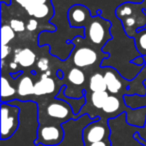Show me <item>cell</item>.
Masks as SVG:
<instances>
[{
  "label": "cell",
  "instance_id": "obj_14",
  "mask_svg": "<svg viewBox=\"0 0 146 146\" xmlns=\"http://www.w3.org/2000/svg\"><path fill=\"white\" fill-rule=\"evenodd\" d=\"M17 94L20 97L34 95V83L29 76L25 75L20 79L17 86Z\"/></svg>",
  "mask_w": 146,
  "mask_h": 146
},
{
  "label": "cell",
  "instance_id": "obj_21",
  "mask_svg": "<svg viewBox=\"0 0 146 146\" xmlns=\"http://www.w3.org/2000/svg\"><path fill=\"white\" fill-rule=\"evenodd\" d=\"M135 44L139 51H146V30H141L136 33Z\"/></svg>",
  "mask_w": 146,
  "mask_h": 146
},
{
  "label": "cell",
  "instance_id": "obj_15",
  "mask_svg": "<svg viewBox=\"0 0 146 146\" xmlns=\"http://www.w3.org/2000/svg\"><path fill=\"white\" fill-rule=\"evenodd\" d=\"M121 104V101L118 97H116L115 95H109L103 108H102V111L105 114H110L112 116H115L118 114L119 110L121 111V109H120Z\"/></svg>",
  "mask_w": 146,
  "mask_h": 146
},
{
  "label": "cell",
  "instance_id": "obj_28",
  "mask_svg": "<svg viewBox=\"0 0 146 146\" xmlns=\"http://www.w3.org/2000/svg\"><path fill=\"white\" fill-rule=\"evenodd\" d=\"M57 76H58V78H59V79H62V78H63L62 71H61V70H59L58 72H57Z\"/></svg>",
  "mask_w": 146,
  "mask_h": 146
},
{
  "label": "cell",
  "instance_id": "obj_26",
  "mask_svg": "<svg viewBox=\"0 0 146 146\" xmlns=\"http://www.w3.org/2000/svg\"><path fill=\"white\" fill-rule=\"evenodd\" d=\"M130 62H131V64L138 65V66H143V65L146 64V61H145V59H144L143 55H140L139 57H136V58L132 59Z\"/></svg>",
  "mask_w": 146,
  "mask_h": 146
},
{
  "label": "cell",
  "instance_id": "obj_16",
  "mask_svg": "<svg viewBox=\"0 0 146 146\" xmlns=\"http://www.w3.org/2000/svg\"><path fill=\"white\" fill-rule=\"evenodd\" d=\"M89 89L92 92L106 91L107 90V85H106L104 74L99 72L94 73L89 79Z\"/></svg>",
  "mask_w": 146,
  "mask_h": 146
},
{
  "label": "cell",
  "instance_id": "obj_9",
  "mask_svg": "<svg viewBox=\"0 0 146 146\" xmlns=\"http://www.w3.org/2000/svg\"><path fill=\"white\" fill-rule=\"evenodd\" d=\"M106 85H107V91L112 95L118 94L121 89L124 87V80L119 76L118 72L112 68H108L104 73Z\"/></svg>",
  "mask_w": 146,
  "mask_h": 146
},
{
  "label": "cell",
  "instance_id": "obj_12",
  "mask_svg": "<svg viewBox=\"0 0 146 146\" xmlns=\"http://www.w3.org/2000/svg\"><path fill=\"white\" fill-rule=\"evenodd\" d=\"M65 88H66V85H63L61 86V88L59 89V92L57 93V95L55 96V98L57 99H61V100H64L66 101L69 105L72 107L73 111H74V114H75L77 117H79V113H80V110L81 108L85 105L86 103V97H80V98H73V97H67L65 95Z\"/></svg>",
  "mask_w": 146,
  "mask_h": 146
},
{
  "label": "cell",
  "instance_id": "obj_25",
  "mask_svg": "<svg viewBox=\"0 0 146 146\" xmlns=\"http://www.w3.org/2000/svg\"><path fill=\"white\" fill-rule=\"evenodd\" d=\"M12 49L8 45H2L1 46V60H4L6 57H8V55L11 53Z\"/></svg>",
  "mask_w": 146,
  "mask_h": 146
},
{
  "label": "cell",
  "instance_id": "obj_2",
  "mask_svg": "<svg viewBox=\"0 0 146 146\" xmlns=\"http://www.w3.org/2000/svg\"><path fill=\"white\" fill-rule=\"evenodd\" d=\"M19 108L9 102L1 103V140L9 139L19 126Z\"/></svg>",
  "mask_w": 146,
  "mask_h": 146
},
{
  "label": "cell",
  "instance_id": "obj_4",
  "mask_svg": "<svg viewBox=\"0 0 146 146\" xmlns=\"http://www.w3.org/2000/svg\"><path fill=\"white\" fill-rule=\"evenodd\" d=\"M110 129L108 126V121L104 119H99L96 117L95 120L88 123L82 131V140L84 145L94 142L109 140Z\"/></svg>",
  "mask_w": 146,
  "mask_h": 146
},
{
  "label": "cell",
  "instance_id": "obj_17",
  "mask_svg": "<svg viewBox=\"0 0 146 146\" xmlns=\"http://www.w3.org/2000/svg\"><path fill=\"white\" fill-rule=\"evenodd\" d=\"M67 78H68V81L70 82L71 84L75 86H80L83 85L86 81V76L85 73L83 72L81 68L79 67H73L69 70L68 75H67Z\"/></svg>",
  "mask_w": 146,
  "mask_h": 146
},
{
  "label": "cell",
  "instance_id": "obj_13",
  "mask_svg": "<svg viewBox=\"0 0 146 146\" xmlns=\"http://www.w3.org/2000/svg\"><path fill=\"white\" fill-rule=\"evenodd\" d=\"M16 95V88L13 87L11 83L5 78L4 75L1 77V103L10 102L14 100Z\"/></svg>",
  "mask_w": 146,
  "mask_h": 146
},
{
  "label": "cell",
  "instance_id": "obj_24",
  "mask_svg": "<svg viewBox=\"0 0 146 146\" xmlns=\"http://www.w3.org/2000/svg\"><path fill=\"white\" fill-rule=\"evenodd\" d=\"M38 27V21H37L36 18H31L28 20V23L26 24V29L30 32H33L35 31Z\"/></svg>",
  "mask_w": 146,
  "mask_h": 146
},
{
  "label": "cell",
  "instance_id": "obj_10",
  "mask_svg": "<svg viewBox=\"0 0 146 146\" xmlns=\"http://www.w3.org/2000/svg\"><path fill=\"white\" fill-rule=\"evenodd\" d=\"M55 89H56L55 81L46 72L43 73L40 79L34 83V95L36 96L49 95L52 94Z\"/></svg>",
  "mask_w": 146,
  "mask_h": 146
},
{
  "label": "cell",
  "instance_id": "obj_23",
  "mask_svg": "<svg viewBox=\"0 0 146 146\" xmlns=\"http://www.w3.org/2000/svg\"><path fill=\"white\" fill-rule=\"evenodd\" d=\"M49 60L45 57H42V58H39L38 61H37V67L40 71L42 72H47L49 71Z\"/></svg>",
  "mask_w": 146,
  "mask_h": 146
},
{
  "label": "cell",
  "instance_id": "obj_22",
  "mask_svg": "<svg viewBox=\"0 0 146 146\" xmlns=\"http://www.w3.org/2000/svg\"><path fill=\"white\" fill-rule=\"evenodd\" d=\"M12 29L15 31V32H23V31L26 29V25L25 23L23 22L22 20L20 19H11L10 20V23H9Z\"/></svg>",
  "mask_w": 146,
  "mask_h": 146
},
{
  "label": "cell",
  "instance_id": "obj_1",
  "mask_svg": "<svg viewBox=\"0 0 146 146\" xmlns=\"http://www.w3.org/2000/svg\"><path fill=\"white\" fill-rule=\"evenodd\" d=\"M115 14L122 22L123 29L128 36H135L139 31L146 30V10L139 4L123 3L117 7Z\"/></svg>",
  "mask_w": 146,
  "mask_h": 146
},
{
  "label": "cell",
  "instance_id": "obj_19",
  "mask_svg": "<svg viewBox=\"0 0 146 146\" xmlns=\"http://www.w3.org/2000/svg\"><path fill=\"white\" fill-rule=\"evenodd\" d=\"M15 1L17 4L24 8L28 14L40 5L45 4V3H51L50 0H15Z\"/></svg>",
  "mask_w": 146,
  "mask_h": 146
},
{
  "label": "cell",
  "instance_id": "obj_27",
  "mask_svg": "<svg viewBox=\"0 0 146 146\" xmlns=\"http://www.w3.org/2000/svg\"><path fill=\"white\" fill-rule=\"evenodd\" d=\"M84 146H111V143H110V139H109V140H103V141H98V142H94V143L86 144Z\"/></svg>",
  "mask_w": 146,
  "mask_h": 146
},
{
  "label": "cell",
  "instance_id": "obj_3",
  "mask_svg": "<svg viewBox=\"0 0 146 146\" xmlns=\"http://www.w3.org/2000/svg\"><path fill=\"white\" fill-rule=\"evenodd\" d=\"M65 131L62 124H48L39 126L37 130L36 139L34 140L35 145L44 146H57L63 141Z\"/></svg>",
  "mask_w": 146,
  "mask_h": 146
},
{
  "label": "cell",
  "instance_id": "obj_11",
  "mask_svg": "<svg viewBox=\"0 0 146 146\" xmlns=\"http://www.w3.org/2000/svg\"><path fill=\"white\" fill-rule=\"evenodd\" d=\"M36 61V54L34 51L29 48H22L15 50L14 53V62L19 64L24 68H29L34 65Z\"/></svg>",
  "mask_w": 146,
  "mask_h": 146
},
{
  "label": "cell",
  "instance_id": "obj_29",
  "mask_svg": "<svg viewBox=\"0 0 146 146\" xmlns=\"http://www.w3.org/2000/svg\"><path fill=\"white\" fill-rule=\"evenodd\" d=\"M21 73H22V72H21V71H19L18 74H16V77H18V76H20V75H21ZM11 76H12L13 78H15V75H14V74H12V73H11Z\"/></svg>",
  "mask_w": 146,
  "mask_h": 146
},
{
  "label": "cell",
  "instance_id": "obj_20",
  "mask_svg": "<svg viewBox=\"0 0 146 146\" xmlns=\"http://www.w3.org/2000/svg\"><path fill=\"white\" fill-rule=\"evenodd\" d=\"M15 33L16 32L10 25L3 24L1 26V44L8 45V43L15 38Z\"/></svg>",
  "mask_w": 146,
  "mask_h": 146
},
{
  "label": "cell",
  "instance_id": "obj_18",
  "mask_svg": "<svg viewBox=\"0 0 146 146\" xmlns=\"http://www.w3.org/2000/svg\"><path fill=\"white\" fill-rule=\"evenodd\" d=\"M109 93L108 91H96L92 92L90 99H91V103L93 105V107H95L96 109H102L105 104L106 100H107Z\"/></svg>",
  "mask_w": 146,
  "mask_h": 146
},
{
  "label": "cell",
  "instance_id": "obj_7",
  "mask_svg": "<svg viewBox=\"0 0 146 146\" xmlns=\"http://www.w3.org/2000/svg\"><path fill=\"white\" fill-rule=\"evenodd\" d=\"M56 101L51 102L46 108V114L54 120H61V122H66L70 117L76 119L77 116L74 114L72 107L66 101L55 98Z\"/></svg>",
  "mask_w": 146,
  "mask_h": 146
},
{
  "label": "cell",
  "instance_id": "obj_6",
  "mask_svg": "<svg viewBox=\"0 0 146 146\" xmlns=\"http://www.w3.org/2000/svg\"><path fill=\"white\" fill-rule=\"evenodd\" d=\"M93 16L90 14L89 9L81 4H74L67 11L68 23L73 28H86L88 21Z\"/></svg>",
  "mask_w": 146,
  "mask_h": 146
},
{
  "label": "cell",
  "instance_id": "obj_5",
  "mask_svg": "<svg viewBox=\"0 0 146 146\" xmlns=\"http://www.w3.org/2000/svg\"><path fill=\"white\" fill-rule=\"evenodd\" d=\"M101 10L97 11V16L93 17L92 21L85 28V33L89 41L94 45H103L106 42V34L110 28V22L100 17Z\"/></svg>",
  "mask_w": 146,
  "mask_h": 146
},
{
  "label": "cell",
  "instance_id": "obj_8",
  "mask_svg": "<svg viewBox=\"0 0 146 146\" xmlns=\"http://www.w3.org/2000/svg\"><path fill=\"white\" fill-rule=\"evenodd\" d=\"M72 58L73 63L76 67L85 68L95 64L98 59V54L94 49L90 47H81L73 53Z\"/></svg>",
  "mask_w": 146,
  "mask_h": 146
}]
</instances>
